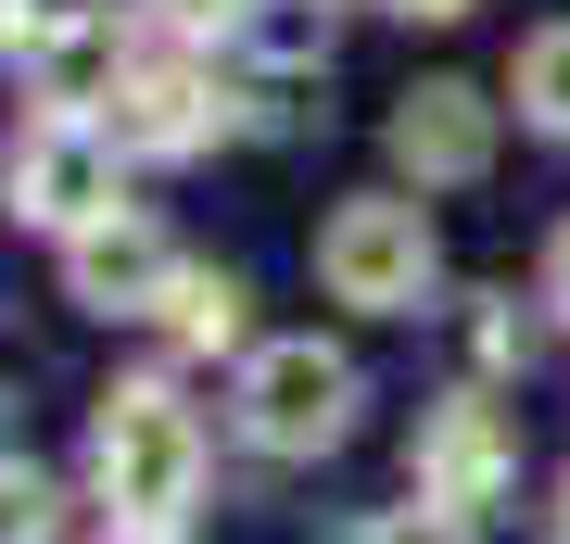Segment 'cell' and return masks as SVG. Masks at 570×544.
I'll return each instance as SVG.
<instances>
[{
  "label": "cell",
  "mask_w": 570,
  "mask_h": 544,
  "mask_svg": "<svg viewBox=\"0 0 570 544\" xmlns=\"http://www.w3.org/2000/svg\"><path fill=\"white\" fill-rule=\"evenodd\" d=\"M153 317L178 329L190 355H228V343H242V279H228V266H178V291H165Z\"/></svg>",
  "instance_id": "10"
},
{
  "label": "cell",
  "mask_w": 570,
  "mask_h": 544,
  "mask_svg": "<svg viewBox=\"0 0 570 544\" xmlns=\"http://www.w3.org/2000/svg\"><path fill=\"white\" fill-rule=\"evenodd\" d=\"M216 127H228V89L204 63H127L115 77V140L127 152H204Z\"/></svg>",
  "instance_id": "8"
},
{
  "label": "cell",
  "mask_w": 570,
  "mask_h": 544,
  "mask_svg": "<svg viewBox=\"0 0 570 544\" xmlns=\"http://www.w3.org/2000/svg\"><path fill=\"white\" fill-rule=\"evenodd\" d=\"M89 482H102L115 520L140 532H178V506L204 494V418L178 405V380H127L89 431Z\"/></svg>",
  "instance_id": "1"
},
{
  "label": "cell",
  "mask_w": 570,
  "mask_h": 544,
  "mask_svg": "<svg viewBox=\"0 0 570 544\" xmlns=\"http://www.w3.org/2000/svg\"><path fill=\"white\" fill-rule=\"evenodd\" d=\"M546 304H558V317H570V228H558V241H546Z\"/></svg>",
  "instance_id": "16"
},
{
  "label": "cell",
  "mask_w": 570,
  "mask_h": 544,
  "mask_svg": "<svg viewBox=\"0 0 570 544\" xmlns=\"http://www.w3.org/2000/svg\"><path fill=\"white\" fill-rule=\"evenodd\" d=\"M115 152H127L115 127H89V115H39L13 152H0V190H13L26 228H63V241H77V228L115 216Z\"/></svg>",
  "instance_id": "3"
},
{
  "label": "cell",
  "mask_w": 570,
  "mask_h": 544,
  "mask_svg": "<svg viewBox=\"0 0 570 544\" xmlns=\"http://www.w3.org/2000/svg\"><path fill=\"white\" fill-rule=\"evenodd\" d=\"M419 494L431 506H456V520H482L494 494L520 482V431H508V405H482V393H456V405H431L419 418Z\"/></svg>",
  "instance_id": "6"
},
{
  "label": "cell",
  "mask_w": 570,
  "mask_h": 544,
  "mask_svg": "<svg viewBox=\"0 0 570 544\" xmlns=\"http://www.w3.org/2000/svg\"><path fill=\"white\" fill-rule=\"evenodd\" d=\"M63 279H77L89 317H153V304L178 291V254H165L140 216H102V228H77V241H63Z\"/></svg>",
  "instance_id": "9"
},
{
  "label": "cell",
  "mask_w": 570,
  "mask_h": 544,
  "mask_svg": "<svg viewBox=\"0 0 570 544\" xmlns=\"http://www.w3.org/2000/svg\"><path fill=\"white\" fill-rule=\"evenodd\" d=\"M0 544H51V482L0 456Z\"/></svg>",
  "instance_id": "12"
},
{
  "label": "cell",
  "mask_w": 570,
  "mask_h": 544,
  "mask_svg": "<svg viewBox=\"0 0 570 544\" xmlns=\"http://www.w3.org/2000/svg\"><path fill=\"white\" fill-rule=\"evenodd\" d=\"M469 343H482V355H494V367H508V355H520V343H532V329H520V317H508V304H482V317H469Z\"/></svg>",
  "instance_id": "15"
},
{
  "label": "cell",
  "mask_w": 570,
  "mask_h": 544,
  "mask_svg": "<svg viewBox=\"0 0 570 544\" xmlns=\"http://www.w3.org/2000/svg\"><path fill=\"white\" fill-rule=\"evenodd\" d=\"M520 115L546 140H570V26H532L520 39Z\"/></svg>",
  "instance_id": "11"
},
{
  "label": "cell",
  "mask_w": 570,
  "mask_h": 544,
  "mask_svg": "<svg viewBox=\"0 0 570 544\" xmlns=\"http://www.w3.org/2000/svg\"><path fill=\"white\" fill-rule=\"evenodd\" d=\"M393 13H431V26H456V13H469V0H393Z\"/></svg>",
  "instance_id": "17"
},
{
  "label": "cell",
  "mask_w": 570,
  "mask_h": 544,
  "mask_svg": "<svg viewBox=\"0 0 570 544\" xmlns=\"http://www.w3.org/2000/svg\"><path fill=\"white\" fill-rule=\"evenodd\" d=\"M317 279L330 304H355V317H406V304L431 291V216L419 202H343V216L317 228Z\"/></svg>",
  "instance_id": "4"
},
{
  "label": "cell",
  "mask_w": 570,
  "mask_h": 544,
  "mask_svg": "<svg viewBox=\"0 0 570 544\" xmlns=\"http://www.w3.org/2000/svg\"><path fill=\"white\" fill-rule=\"evenodd\" d=\"M102 544H178V532H140V520H115V532H102Z\"/></svg>",
  "instance_id": "18"
},
{
  "label": "cell",
  "mask_w": 570,
  "mask_h": 544,
  "mask_svg": "<svg viewBox=\"0 0 570 544\" xmlns=\"http://www.w3.org/2000/svg\"><path fill=\"white\" fill-rule=\"evenodd\" d=\"M242 431L266 456H330L355 431V367L330 343H254L242 355Z\"/></svg>",
  "instance_id": "2"
},
{
  "label": "cell",
  "mask_w": 570,
  "mask_h": 544,
  "mask_svg": "<svg viewBox=\"0 0 570 544\" xmlns=\"http://www.w3.org/2000/svg\"><path fill=\"white\" fill-rule=\"evenodd\" d=\"M0 51L26 63V89H39L51 115H89V101H115V77H127L102 0H0Z\"/></svg>",
  "instance_id": "5"
},
{
  "label": "cell",
  "mask_w": 570,
  "mask_h": 544,
  "mask_svg": "<svg viewBox=\"0 0 570 544\" xmlns=\"http://www.w3.org/2000/svg\"><path fill=\"white\" fill-rule=\"evenodd\" d=\"M393 165H406L419 190H469V178L494 165V101L469 89V77L406 89V115H393Z\"/></svg>",
  "instance_id": "7"
},
{
  "label": "cell",
  "mask_w": 570,
  "mask_h": 544,
  "mask_svg": "<svg viewBox=\"0 0 570 544\" xmlns=\"http://www.w3.org/2000/svg\"><path fill=\"white\" fill-rule=\"evenodd\" d=\"M153 13H165V26H190V39H204V26L228 39V26H254V0H153Z\"/></svg>",
  "instance_id": "14"
},
{
  "label": "cell",
  "mask_w": 570,
  "mask_h": 544,
  "mask_svg": "<svg viewBox=\"0 0 570 544\" xmlns=\"http://www.w3.org/2000/svg\"><path fill=\"white\" fill-rule=\"evenodd\" d=\"M355 544H469V520H456V506H431V494H419V506H381V520H367Z\"/></svg>",
  "instance_id": "13"
}]
</instances>
